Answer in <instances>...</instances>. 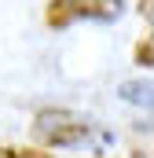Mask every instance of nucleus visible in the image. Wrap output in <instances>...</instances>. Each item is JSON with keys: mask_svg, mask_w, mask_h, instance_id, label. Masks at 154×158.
<instances>
[{"mask_svg": "<svg viewBox=\"0 0 154 158\" xmlns=\"http://www.w3.org/2000/svg\"><path fill=\"white\" fill-rule=\"evenodd\" d=\"M136 63H140L143 70H147V66L154 63V48H151V37H143L140 44H136Z\"/></svg>", "mask_w": 154, "mask_h": 158, "instance_id": "obj_4", "label": "nucleus"}, {"mask_svg": "<svg viewBox=\"0 0 154 158\" xmlns=\"http://www.w3.org/2000/svg\"><path fill=\"white\" fill-rule=\"evenodd\" d=\"M88 132H92L88 121L63 107H48L33 118V140L44 147H77L88 140Z\"/></svg>", "mask_w": 154, "mask_h": 158, "instance_id": "obj_1", "label": "nucleus"}, {"mask_svg": "<svg viewBox=\"0 0 154 158\" xmlns=\"http://www.w3.org/2000/svg\"><path fill=\"white\" fill-rule=\"evenodd\" d=\"M151 4H154V0H140V15H143L147 22H151V15H154V11H151Z\"/></svg>", "mask_w": 154, "mask_h": 158, "instance_id": "obj_6", "label": "nucleus"}, {"mask_svg": "<svg viewBox=\"0 0 154 158\" xmlns=\"http://www.w3.org/2000/svg\"><path fill=\"white\" fill-rule=\"evenodd\" d=\"M0 158H11V151H7V147H0Z\"/></svg>", "mask_w": 154, "mask_h": 158, "instance_id": "obj_7", "label": "nucleus"}, {"mask_svg": "<svg viewBox=\"0 0 154 158\" xmlns=\"http://www.w3.org/2000/svg\"><path fill=\"white\" fill-rule=\"evenodd\" d=\"M121 96L128 99V103H151V81H128V85H121Z\"/></svg>", "mask_w": 154, "mask_h": 158, "instance_id": "obj_3", "label": "nucleus"}, {"mask_svg": "<svg viewBox=\"0 0 154 158\" xmlns=\"http://www.w3.org/2000/svg\"><path fill=\"white\" fill-rule=\"evenodd\" d=\"M121 15V0H51L44 11V22L51 30H66L81 19L88 22H110Z\"/></svg>", "mask_w": 154, "mask_h": 158, "instance_id": "obj_2", "label": "nucleus"}, {"mask_svg": "<svg viewBox=\"0 0 154 158\" xmlns=\"http://www.w3.org/2000/svg\"><path fill=\"white\" fill-rule=\"evenodd\" d=\"M11 158H55V155H44L37 147H22V151H11Z\"/></svg>", "mask_w": 154, "mask_h": 158, "instance_id": "obj_5", "label": "nucleus"}]
</instances>
